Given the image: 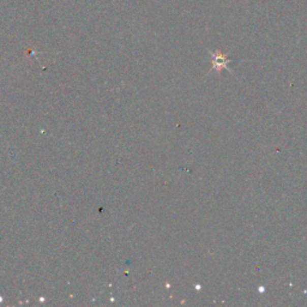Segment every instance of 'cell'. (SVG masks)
Returning <instances> with one entry per match:
<instances>
[{
  "mask_svg": "<svg viewBox=\"0 0 307 307\" xmlns=\"http://www.w3.org/2000/svg\"><path fill=\"white\" fill-rule=\"evenodd\" d=\"M210 55L212 56V68L211 70H215L216 72H221L222 70H227L230 71L228 68L229 63H232L233 60L228 58V54H223L220 51L218 52H211L209 51Z\"/></svg>",
  "mask_w": 307,
  "mask_h": 307,
  "instance_id": "cell-1",
  "label": "cell"
}]
</instances>
